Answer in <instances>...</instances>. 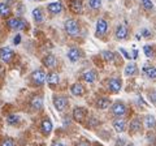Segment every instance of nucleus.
Returning a JSON list of instances; mask_svg holds the SVG:
<instances>
[{
	"instance_id": "obj_38",
	"label": "nucleus",
	"mask_w": 156,
	"mask_h": 146,
	"mask_svg": "<svg viewBox=\"0 0 156 146\" xmlns=\"http://www.w3.org/2000/svg\"><path fill=\"white\" fill-rule=\"evenodd\" d=\"M120 52H122V55L126 57V59H130V55H129V53L125 51V48H120Z\"/></svg>"
},
{
	"instance_id": "obj_3",
	"label": "nucleus",
	"mask_w": 156,
	"mask_h": 146,
	"mask_svg": "<svg viewBox=\"0 0 156 146\" xmlns=\"http://www.w3.org/2000/svg\"><path fill=\"white\" fill-rule=\"evenodd\" d=\"M7 25L9 29H12V30H22V29L26 27V22L23 21L22 18L13 17V18H9L7 21Z\"/></svg>"
},
{
	"instance_id": "obj_19",
	"label": "nucleus",
	"mask_w": 156,
	"mask_h": 146,
	"mask_svg": "<svg viewBox=\"0 0 156 146\" xmlns=\"http://www.w3.org/2000/svg\"><path fill=\"white\" fill-rule=\"evenodd\" d=\"M82 78H83V81L89 82V84H92V82H95L96 80V72L94 69H89L83 72V75H82Z\"/></svg>"
},
{
	"instance_id": "obj_9",
	"label": "nucleus",
	"mask_w": 156,
	"mask_h": 146,
	"mask_svg": "<svg viewBox=\"0 0 156 146\" xmlns=\"http://www.w3.org/2000/svg\"><path fill=\"white\" fill-rule=\"evenodd\" d=\"M121 80L119 78H109L108 80V89L112 91V93H119L121 90Z\"/></svg>"
},
{
	"instance_id": "obj_39",
	"label": "nucleus",
	"mask_w": 156,
	"mask_h": 146,
	"mask_svg": "<svg viewBox=\"0 0 156 146\" xmlns=\"http://www.w3.org/2000/svg\"><path fill=\"white\" fill-rule=\"evenodd\" d=\"M52 146H65V145L62 144V142H53Z\"/></svg>"
},
{
	"instance_id": "obj_36",
	"label": "nucleus",
	"mask_w": 156,
	"mask_h": 146,
	"mask_svg": "<svg viewBox=\"0 0 156 146\" xmlns=\"http://www.w3.org/2000/svg\"><path fill=\"white\" fill-rule=\"evenodd\" d=\"M13 42H14V45H20V42H21V35H20V34H17V35L14 37Z\"/></svg>"
},
{
	"instance_id": "obj_35",
	"label": "nucleus",
	"mask_w": 156,
	"mask_h": 146,
	"mask_svg": "<svg viewBox=\"0 0 156 146\" xmlns=\"http://www.w3.org/2000/svg\"><path fill=\"white\" fill-rule=\"evenodd\" d=\"M142 37L150 38V37H151V31L148 30V29H143V30H142Z\"/></svg>"
},
{
	"instance_id": "obj_25",
	"label": "nucleus",
	"mask_w": 156,
	"mask_h": 146,
	"mask_svg": "<svg viewBox=\"0 0 156 146\" xmlns=\"http://www.w3.org/2000/svg\"><path fill=\"white\" fill-rule=\"evenodd\" d=\"M111 104V100L108 98H99L96 100V107L99 110H105V108H108Z\"/></svg>"
},
{
	"instance_id": "obj_29",
	"label": "nucleus",
	"mask_w": 156,
	"mask_h": 146,
	"mask_svg": "<svg viewBox=\"0 0 156 146\" xmlns=\"http://www.w3.org/2000/svg\"><path fill=\"white\" fill-rule=\"evenodd\" d=\"M101 56L105 61H113L115 60V53L112 51H103L101 52Z\"/></svg>"
},
{
	"instance_id": "obj_32",
	"label": "nucleus",
	"mask_w": 156,
	"mask_h": 146,
	"mask_svg": "<svg viewBox=\"0 0 156 146\" xmlns=\"http://www.w3.org/2000/svg\"><path fill=\"white\" fill-rule=\"evenodd\" d=\"M143 51H144V53H146V56L147 57H152L154 56V47L152 46H144L143 47Z\"/></svg>"
},
{
	"instance_id": "obj_17",
	"label": "nucleus",
	"mask_w": 156,
	"mask_h": 146,
	"mask_svg": "<svg viewBox=\"0 0 156 146\" xmlns=\"http://www.w3.org/2000/svg\"><path fill=\"white\" fill-rule=\"evenodd\" d=\"M41 130L44 136H48L52 132V121L50 119H44L41 124Z\"/></svg>"
},
{
	"instance_id": "obj_14",
	"label": "nucleus",
	"mask_w": 156,
	"mask_h": 146,
	"mask_svg": "<svg viewBox=\"0 0 156 146\" xmlns=\"http://www.w3.org/2000/svg\"><path fill=\"white\" fill-rule=\"evenodd\" d=\"M30 106H31V108L35 110V111L42 110L43 108V98H42L41 95L33 97V99L30 100Z\"/></svg>"
},
{
	"instance_id": "obj_40",
	"label": "nucleus",
	"mask_w": 156,
	"mask_h": 146,
	"mask_svg": "<svg viewBox=\"0 0 156 146\" xmlns=\"http://www.w3.org/2000/svg\"><path fill=\"white\" fill-rule=\"evenodd\" d=\"M136 56H138V51L134 50V52H133V57H134V59H136Z\"/></svg>"
},
{
	"instance_id": "obj_21",
	"label": "nucleus",
	"mask_w": 156,
	"mask_h": 146,
	"mask_svg": "<svg viewBox=\"0 0 156 146\" xmlns=\"http://www.w3.org/2000/svg\"><path fill=\"white\" fill-rule=\"evenodd\" d=\"M58 81H60V76H58L56 72L48 73V76H47V82H48V84H50L51 86L57 85V84H58Z\"/></svg>"
},
{
	"instance_id": "obj_15",
	"label": "nucleus",
	"mask_w": 156,
	"mask_h": 146,
	"mask_svg": "<svg viewBox=\"0 0 156 146\" xmlns=\"http://www.w3.org/2000/svg\"><path fill=\"white\" fill-rule=\"evenodd\" d=\"M70 9L74 13H83V3H82V0H72L70 2Z\"/></svg>"
},
{
	"instance_id": "obj_16",
	"label": "nucleus",
	"mask_w": 156,
	"mask_h": 146,
	"mask_svg": "<svg viewBox=\"0 0 156 146\" xmlns=\"http://www.w3.org/2000/svg\"><path fill=\"white\" fill-rule=\"evenodd\" d=\"M128 27L125 25H119L116 27V38L117 39H126L128 38Z\"/></svg>"
},
{
	"instance_id": "obj_5",
	"label": "nucleus",
	"mask_w": 156,
	"mask_h": 146,
	"mask_svg": "<svg viewBox=\"0 0 156 146\" xmlns=\"http://www.w3.org/2000/svg\"><path fill=\"white\" fill-rule=\"evenodd\" d=\"M112 114L117 116V118H122L126 114V106L122 102H116V103L112 104Z\"/></svg>"
},
{
	"instance_id": "obj_26",
	"label": "nucleus",
	"mask_w": 156,
	"mask_h": 146,
	"mask_svg": "<svg viewBox=\"0 0 156 146\" xmlns=\"http://www.w3.org/2000/svg\"><path fill=\"white\" fill-rule=\"evenodd\" d=\"M33 18L35 20L37 24H42V21H43V12H42L41 8H35L33 11Z\"/></svg>"
},
{
	"instance_id": "obj_31",
	"label": "nucleus",
	"mask_w": 156,
	"mask_h": 146,
	"mask_svg": "<svg viewBox=\"0 0 156 146\" xmlns=\"http://www.w3.org/2000/svg\"><path fill=\"white\" fill-rule=\"evenodd\" d=\"M89 5L92 9H99L101 7V0H89Z\"/></svg>"
},
{
	"instance_id": "obj_1",
	"label": "nucleus",
	"mask_w": 156,
	"mask_h": 146,
	"mask_svg": "<svg viewBox=\"0 0 156 146\" xmlns=\"http://www.w3.org/2000/svg\"><path fill=\"white\" fill-rule=\"evenodd\" d=\"M64 27H65V31L72 37L78 35L80 31H81L80 24H78V21H76L74 18H68V20L65 21V24H64Z\"/></svg>"
},
{
	"instance_id": "obj_23",
	"label": "nucleus",
	"mask_w": 156,
	"mask_h": 146,
	"mask_svg": "<svg viewBox=\"0 0 156 146\" xmlns=\"http://www.w3.org/2000/svg\"><path fill=\"white\" fill-rule=\"evenodd\" d=\"M143 73L151 80H155L156 78V68L155 67H151V65H146L143 67Z\"/></svg>"
},
{
	"instance_id": "obj_37",
	"label": "nucleus",
	"mask_w": 156,
	"mask_h": 146,
	"mask_svg": "<svg viewBox=\"0 0 156 146\" xmlns=\"http://www.w3.org/2000/svg\"><path fill=\"white\" fill-rule=\"evenodd\" d=\"M77 146H90V142L89 141H81V142H78Z\"/></svg>"
},
{
	"instance_id": "obj_33",
	"label": "nucleus",
	"mask_w": 156,
	"mask_h": 146,
	"mask_svg": "<svg viewBox=\"0 0 156 146\" xmlns=\"http://www.w3.org/2000/svg\"><path fill=\"white\" fill-rule=\"evenodd\" d=\"M2 146H14V141L12 138H5L3 141Z\"/></svg>"
},
{
	"instance_id": "obj_27",
	"label": "nucleus",
	"mask_w": 156,
	"mask_h": 146,
	"mask_svg": "<svg viewBox=\"0 0 156 146\" xmlns=\"http://www.w3.org/2000/svg\"><path fill=\"white\" fill-rule=\"evenodd\" d=\"M11 13V7L7 3H0V16L2 17H7Z\"/></svg>"
},
{
	"instance_id": "obj_2",
	"label": "nucleus",
	"mask_w": 156,
	"mask_h": 146,
	"mask_svg": "<svg viewBox=\"0 0 156 146\" xmlns=\"http://www.w3.org/2000/svg\"><path fill=\"white\" fill-rule=\"evenodd\" d=\"M31 81H33V84L34 85H37V86H42L43 84L46 82L47 80V76H46V73L44 71H42V69H37V71H34L31 73Z\"/></svg>"
},
{
	"instance_id": "obj_18",
	"label": "nucleus",
	"mask_w": 156,
	"mask_h": 146,
	"mask_svg": "<svg viewBox=\"0 0 156 146\" xmlns=\"http://www.w3.org/2000/svg\"><path fill=\"white\" fill-rule=\"evenodd\" d=\"M107 30H108V22L103 18H99L96 21V31L98 34H105Z\"/></svg>"
},
{
	"instance_id": "obj_24",
	"label": "nucleus",
	"mask_w": 156,
	"mask_h": 146,
	"mask_svg": "<svg viewBox=\"0 0 156 146\" xmlns=\"http://www.w3.org/2000/svg\"><path fill=\"white\" fill-rule=\"evenodd\" d=\"M125 76H134L138 73V68H136V65L134 64V63H130V64H128L125 67Z\"/></svg>"
},
{
	"instance_id": "obj_34",
	"label": "nucleus",
	"mask_w": 156,
	"mask_h": 146,
	"mask_svg": "<svg viewBox=\"0 0 156 146\" xmlns=\"http://www.w3.org/2000/svg\"><path fill=\"white\" fill-rule=\"evenodd\" d=\"M150 100L154 104H156V90H154V91H151L150 93Z\"/></svg>"
},
{
	"instance_id": "obj_6",
	"label": "nucleus",
	"mask_w": 156,
	"mask_h": 146,
	"mask_svg": "<svg viewBox=\"0 0 156 146\" xmlns=\"http://www.w3.org/2000/svg\"><path fill=\"white\" fill-rule=\"evenodd\" d=\"M14 56V52L11 47H2L0 48V60L4 63H9Z\"/></svg>"
},
{
	"instance_id": "obj_12",
	"label": "nucleus",
	"mask_w": 156,
	"mask_h": 146,
	"mask_svg": "<svg viewBox=\"0 0 156 146\" xmlns=\"http://www.w3.org/2000/svg\"><path fill=\"white\" fill-rule=\"evenodd\" d=\"M68 57H69V60L72 63H76L81 59V51L77 47H70L68 50Z\"/></svg>"
},
{
	"instance_id": "obj_13",
	"label": "nucleus",
	"mask_w": 156,
	"mask_h": 146,
	"mask_svg": "<svg viewBox=\"0 0 156 146\" xmlns=\"http://www.w3.org/2000/svg\"><path fill=\"white\" fill-rule=\"evenodd\" d=\"M47 9H48V12L52 13V14H58V13H61V11H62V4L60 2H53V3L48 4Z\"/></svg>"
},
{
	"instance_id": "obj_30",
	"label": "nucleus",
	"mask_w": 156,
	"mask_h": 146,
	"mask_svg": "<svg viewBox=\"0 0 156 146\" xmlns=\"http://www.w3.org/2000/svg\"><path fill=\"white\" fill-rule=\"evenodd\" d=\"M140 2H142V5L146 11H152L154 9V4L151 0H140Z\"/></svg>"
},
{
	"instance_id": "obj_7",
	"label": "nucleus",
	"mask_w": 156,
	"mask_h": 146,
	"mask_svg": "<svg viewBox=\"0 0 156 146\" xmlns=\"http://www.w3.org/2000/svg\"><path fill=\"white\" fill-rule=\"evenodd\" d=\"M86 116H87V110L83 108V107H76V108L73 110V118H74V120L78 121V123H82Z\"/></svg>"
},
{
	"instance_id": "obj_41",
	"label": "nucleus",
	"mask_w": 156,
	"mask_h": 146,
	"mask_svg": "<svg viewBox=\"0 0 156 146\" xmlns=\"http://www.w3.org/2000/svg\"><path fill=\"white\" fill-rule=\"evenodd\" d=\"M126 146H134L133 144H129V145H126Z\"/></svg>"
},
{
	"instance_id": "obj_28",
	"label": "nucleus",
	"mask_w": 156,
	"mask_h": 146,
	"mask_svg": "<svg viewBox=\"0 0 156 146\" xmlns=\"http://www.w3.org/2000/svg\"><path fill=\"white\" fill-rule=\"evenodd\" d=\"M20 121V116L16 115V114H12V115H8L7 118V123L11 124V125H16L17 123Z\"/></svg>"
},
{
	"instance_id": "obj_10",
	"label": "nucleus",
	"mask_w": 156,
	"mask_h": 146,
	"mask_svg": "<svg viewBox=\"0 0 156 146\" xmlns=\"http://www.w3.org/2000/svg\"><path fill=\"white\" fill-rule=\"evenodd\" d=\"M43 65L50 68V69H52V68H55L57 65V59L55 57V55H52V53H50V55H47L43 57Z\"/></svg>"
},
{
	"instance_id": "obj_8",
	"label": "nucleus",
	"mask_w": 156,
	"mask_h": 146,
	"mask_svg": "<svg viewBox=\"0 0 156 146\" xmlns=\"http://www.w3.org/2000/svg\"><path fill=\"white\" fill-rule=\"evenodd\" d=\"M112 125H113V128L116 132L119 133H122L126 130V121L122 119V118H117L113 120V123H112Z\"/></svg>"
},
{
	"instance_id": "obj_11",
	"label": "nucleus",
	"mask_w": 156,
	"mask_h": 146,
	"mask_svg": "<svg viewBox=\"0 0 156 146\" xmlns=\"http://www.w3.org/2000/svg\"><path fill=\"white\" fill-rule=\"evenodd\" d=\"M70 93L74 97H82L85 94V87L80 82H76V84H73L70 86Z\"/></svg>"
},
{
	"instance_id": "obj_20",
	"label": "nucleus",
	"mask_w": 156,
	"mask_h": 146,
	"mask_svg": "<svg viewBox=\"0 0 156 146\" xmlns=\"http://www.w3.org/2000/svg\"><path fill=\"white\" fill-rule=\"evenodd\" d=\"M140 128H142V124H140V120L139 119H134L130 121V125H129V132L130 133H138Z\"/></svg>"
},
{
	"instance_id": "obj_43",
	"label": "nucleus",
	"mask_w": 156,
	"mask_h": 146,
	"mask_svg": "<svg viewBox=\"0 0 156 146\" xmlns=\"http://www.w3.org/2000/svg\"><path fill=\"white\" fill-rule=\"evenodd\" d=\"M109 2H112V0H109Z\"/></svg>"
},
{
	"instance_id": "obj_42",
	"label": "nucleus",
	"mask_w": 156,
	"mask_h": 146,
	"mask_svg": "<svg viewBox=\"0 0 156 146\" xmlns=\"http://www.w3.org/2000/svg\"><path fill=\"white\" fill-rule=\"evenodd\" d=\"M95 146H100V145H95Z\"/></svg>"
},
{
	"instance_id": "obj_22",
	"label": "nucleus",
	"mask_w": 156,
	"mask_h": 146,
	"mask_svg": "<svg viewBox=\"0 0 156 146\" xmlns=\"http://www.w3.org/2000/svg\"><path fill=\"white\" fill-rule=\"evenodd\" d=\"M144 126L147 129H155L156 128V119L152 115H147L144 118Z\"/></svg>"
},
{
	"instance_id": "obj_4",
	"label": "nucleus",
	"mask_w": 156,
	"mask_h": 146,
	"mask_svg": "<svg viewBox=\"0 0 156 146\" xmlns=\"http://www.w3.org/2000/svg\"><path fill=\"white\" fill-rule=\"evenodd\" d=\"M53 106L57 111H64L68 106V99L64 95H55L53 97Z\"/></svg>"
}]
</instances>
